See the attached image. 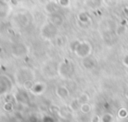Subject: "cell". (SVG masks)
<instances>
[{
    "instance_id": "cell-1",
    "label": "cell",
    "mask_w": 128,
    "mask_h": 122,
    "mask_svg": "<svg viewBox=\"0 0 128 122\" xmlns=\"http://www.w3.org/2000/svg\"><path fill=\"white\" fill-rule=\"evenodd\" d=\"M123 61H124V63L128 66V55H126V56H125V58L123 59Z\"/></svg>"
}]
</instances>
